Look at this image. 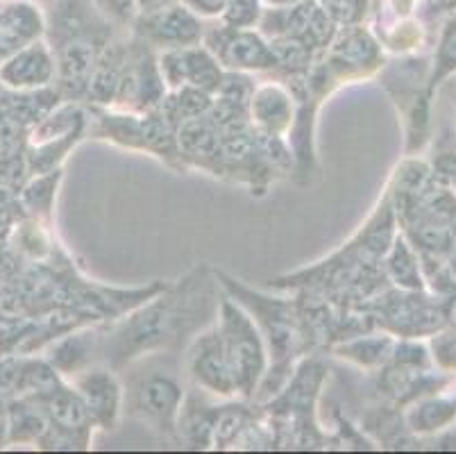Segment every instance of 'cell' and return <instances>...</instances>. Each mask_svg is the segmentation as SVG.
<instances>
[{"label": "cell", "instance_id": "4", "mask_svg": "<svg viewBox=\"0 0 456 454\" xmlns=\"http://www.w3.org/2000/svg\"><path fill=\"white\" fill-rule=\"evenodd\" d=\"M223 280H225V286L230 289V293L234 295L239 302H243V305H248L252 311H255L256 323H259L264 334H266L268 341H271V350L275 352L277 359L291 355L293 350H296L297 334H300L291 302H280V300L261 298V295H255L250 293V291L243 289L241 285H236V282L230 280V277H223Z\"/></svg>", "mask_w": 456, "mask_h": 454}, {"label": "cell", "instance_id": "10", "mask_svg": "<svg viewBox=\"0 0 456 454\" xmlns=\"http://www.w3.org/2000/svg\"><path fill=\"white\" fill-rule=\"evenodd\" d=\"M377 60H379V53H377L375 39L363 28L352 25L331 44L325 69L334 78H346V75L352 78V75H363L375 69Z\"/></svg>", "mask_w": 456, "mask_h": 454}, {"label": "cell", "instance_id": "6", "mask_svg": "<svg viewBox=\"0 0 456 454\" xmlns=\"http://www.w3.org/2000/svg\"><path fill=\"white\" fill-rule=\"evenodd\" d=\"M136 30L146 44L164 50L198 45L202 39L200 19L182 3L155 12V14H139Z\"/></svg>", "mask_w": 456, "mask_h": 454}, {"label": "cell", "instance_id": "8", "mask_svg": "<svg viewBox=\"0 0 456 454\" xmlns=\"http://www.w3.org/2000/svg\"><path fill=\"white\" fill-rule=\"evenodd\" d=\"M186 366H189V373L196 380V384L209 393L221 395V398H230L236 393L218 325L193 341Z\"/></svg>", "mask_w": 456, "mask_h": 454}, {"label": "cell", "instance_id": "20", "mask_svg": "<svg viewBox=\"0 0 456 454\" xmlns=\"http://www.w3.org/2000/svg\"><path fill=\"white\" fill-rule=\"evenodd\" d=\"M271 3H275V5L280 7H289V5H297V3H305V0H271Z\"/></svg>", "mask_w": 456, "mask_h": 454}, {"label": "cell", "instance_id": "2", "mask_svg": "<svg viewBox=\"0 0 456 454\" xmlns=\"http://www.w3.org/2000/svg\"><path fill=\"white\" fill-rule=\"evenodd\" d=\"M218 310H221L218 330H221L236 393L255 395L261 377L266 375V348H264L259 327L232 300H223Z\"/></svg>", "mask_w": 456, "mask_h": 454}, {"label": "cell", "instance_id": "1", "mask_svg": "<svg viewBox=\"0 0 456 454\" xmlns=\"http://www.w3.org/2000/svg\"><path fill=\"white\" fill-rule=\"evenodd\" d=\"M214 307L211 285L202 275H191L171 293L155 300L151 307L127 320L123 327L107 336L105 357L114 366L127 364L143 352L168 345L182 339L200 323V316L209 314Z\"/></svg>", "mask_w": 456, "mask_h": 454}, {"label": "cell", "instance_id": "16", "mask_svg": "<svg viewBox=\"0 0 456 454\" xmlns=\"http://www.w3.org/2000/svg\"><path fill=\"white\" fill-rule=\"evenodd\" d=\"M325 10L334 23H354L366 12V0H325Z\"/></svg>", "mask_w": 456, "mask_h": 454}, {"label": "cell", "instance_id": "14", "mask_svg": "<svg viewBox=\"0 0 456 454\" xmlns=\"http://www.w3.org/2000/svg\"><path fill=\"white\" fill-rule=\"evenodd\" d=\"M261 10L259 0H230L223 12V21L227 28H236V30H248L259 21Z\"/></svg>", "mask_w": 456, "mask_h": 454}, {"label": "cell", "instance_id": "9", "mask_svg": "<svg viewBox=\"0 0 456 454\" xmlns=\"http://www.w3.org/2000/svg\"><path fill=\"white\" fill-rule=\"evenodd\" d=\"M76 389L89 411L91 420L102 427H114L123 409V386L111 370H85L76 377Z\"/></svg>", "mask_w": 456, "mask_h": 454}, {"label": "cell", "instance_id": "3", "mask_svg": "<svg viewBox=\"0 0 456 454\" xmlns=\"http://www.w3.org/2000/svg\"><path fill=\"white\" fill-rule=\"evenodd\" d=\"M182 391L180 380L173 370L151 368L132 375L126 393V407L132 416L141 418L155 430L173 434L182 416Z\"/></svg>", "mask_w": 456, "mask_h": 454}, {"label": "cell", "instance_id": "7", "mask_svg": "<svg viewBox=\"0 0 456 454\" xmlns=\"http://www.w3.org/2000/svg\"><path fill=\"white\" fill-rule=\"evenodd\" d=\"M209 50L223 66L234 70H266L280 66L271 44L255 32L236 30L227 25L211 35Z\"/></svg>", "mask_w": 456, "mask_h": 454}, {"label": "cell", "instance_id": "13", "mask_svg": "<svg viewBox=\"0 0 456 454\" xmlns=\"http://www.w3.org/2000/svg\"><path fill=\"white\" fill-rule=\"evenodd\" d=\"M41 32L39 12L28 5L10 7L0 16V41L5 50H20L30 45Z\"/></svg>", "mask_w": 456, "mask_h": 454}, {"label": "cell", "instance_id": "5", "mask_svg": "<svg viewBox=\"0 0 456 454\" xmlns=\"http://www.w3.org/2000/svg\"><path fill=\"white\" fill-rule=\"evenodd\" d=\"M161 78L171 87H189L202 94L221 89L223 75L218 69V60L211 55V50L200 45H186V48L166 50L159 60Z\"/></svg>", "mask_w": 456, "mask_h": 454}, {"label": "cell", "instance_id": "18", "mask_svg": "<svg viewBox=\"0 0 456 454\" xmlns=\"http://www.w3.org/2000/svg\"><path fill=\"white\" fill-rule=\"evenodd\" d=\"M230 0H184V5L189 7L193 14L200 16H216L223 14Z\"/></svg>", "mask_w": 456, "mask_h": 454}, {"label": "cell", "instance_id": "12", "mask_svg": "<svg viewBox=\"0 0 456 454\" xmlns=\"http://www.w3.org/2000/svg\"><path fill=\"white\" fill-rule=\"evenodd\" d=\"M250 116L264 136H280L293 128V98L277 85H264L252 94Z\"/></svg>", "mask_w": 456, "mask_h": 454}, {"label": "cell", "instance_id": "17", "mask_svg": "<svg viewBox=\"0 0 456 454\" xmlns=\"http://www.w3.org/2000/svg\"><path fill=\"white\" fill-rule=\"evenodd\" d=\"M98 7L116 21H134L139 14L134 0H98Z\"/></svg>", "mask_w": 456, "mask_h": 454}, {"label": "cell", "instance_id": "19", "mask_svg": "<svg viewBox=\"0 0 456 454\" xmlns=\"http://www.w3.org/2000/svg\"><path fill=\"white\" fill-rule=\"evenodd\" d=\"M134 3L139 14H155V12L166 10V7L177 5L180 0H134Z\"/></svg>", "mask_w": 456, "mask_h": 454}, {"label": "cell", "instance_id": "15", "mask_svg": "<svg viewBox=\"0 0 456 454\" xmlns=\"http://www.w3.org/2000/svg\"><path fill=\"white\" fill-rule=\"evenodd\" d=\"M438 73L434 75V80L445 75L447 70L456 69V16L447 23L445 32L441 37V48H438Z\"/></svg>", "mask_w": 456, "mask_h": 454}, {"label": "cell", "instance_id": "11", "mask_svg": "<svg viewBox=\"0 0 456 454\" xmlns=\"http://www.w3.org/2000/svg\"><path fill=\"white\" fill-rule=\"evenodd\" d=\"M55 62L51 53L41 44H30L12 55L5 64L0 66V80L14 89H32L44 87L53 80Z\"/></svg>", "mask_w": 456, "mask_h": 454}]
</instances>
